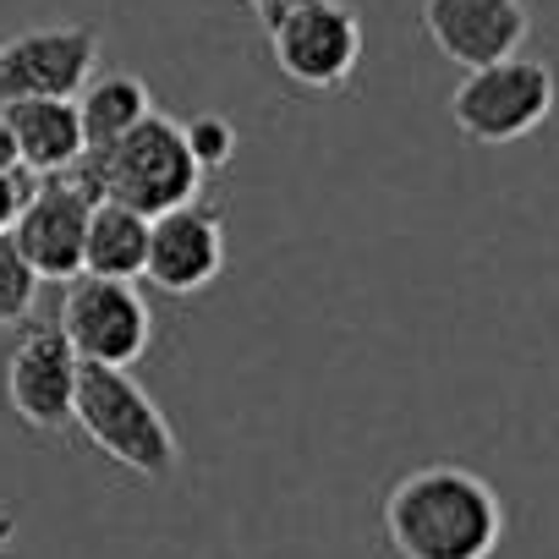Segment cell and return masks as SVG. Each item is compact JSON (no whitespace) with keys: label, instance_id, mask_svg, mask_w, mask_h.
<instances>
[{"label":"cell","instance_id":"obj_6","mask_svg":"<svg viewBox=\"0 0 559 559\" xmlns=\"http://www.w3.org/2000/svg\"><path fill=\"white\" fill-rule=\"evenodd\" d=\"M56 319L83 362L99 368H132L148 341H154V313L138 297L132 280H105V274H72L56 302Z\"/></svg>","mask_w":559,"mask_h":559},{"label":"cell","instance_id":"obj_14","mask_svg":"<svg viewBox=\"0 0 559 559\" xmlns=\"http://www.w3.org/2000/svg\"><path fill=\"white\" fill-rule=\"evenodd\" d=\"M154 110L148 99V83L132 78V72H116V78H88L83 99H78V116H83V154H99L110 148L116 138H127L143 116Z\"/></svg>","mask_w":559,"mask_h":559},{"label":"cell","instance_id":"obj_13","mask_svg":"<svg viewBox=\"0 0 559 559\" xmlns=\"http://www.w3.org/2000/svg\"><path fill=\"white\" fill-rule=\"evenodd\" d=\"M143 263H148V214H138L116 198H94L88 230H83V274L138 280Z\"/></svg>","mask_w":559,"mask_h":559},{"label":"cell","instance_id":"obj_5","mask_svg":"<svg viewBox=\"0 0 559 559\" xmlns=\"http://www.w3.org/2000/svg\"><path fill=\"white\" fill-rule=\"evenodd\" d=\"M269 28V56L292 88L330 94L346 88L362 61V17L346 0H292Z\"/></svg>","mask_w":559,"mask_h":559},{"label":"cell","instance_id":"obj_3","mask_svg":"<svg viewBox=\"0 0 559 559\" xmlns=\"http://www.w3.org/2000/svg\"><path fill=\"white\" fill-rule=\"evenodd\" d=\"M72 176L94 192V198H116L138 214H165L176 203L198 198L203 170L192 165L187 143H181V121L148 110L127 138H116L99 154H83L72 165Z\"/></svg>","mask_w":559,"mask_h":559},{"label":"cell","instance_id":"obj_1","mask_svg":"<svg viewBox=\"0 0 559 559\" xmlns=\"http://www.w3.org/2000/svg\"><path fill=\"white\" fill-rule=\"evenodd\" d=\"M384 537L395 559H493L504 543V504L472 466H417L384 493Z\"/></svg>","mask_w":559,"mask_h":559},{"label":"cell","instance_id":"obj_10","mask_svg":"<svg viewBox=\"0 0 559 559\" xmlns=\"http://www.w3.org/2000/svg\"><path fill=\"white\" fill-rule=\"evenodd\" d=\"M225 269V225L203 203H176L165 214H148V263L143 280H154L170 297L209 292Z\"/></svg>","mask_w":559,"mask_h":559},{"label":"cell","instance_id":"obj_8","mask_svg":"<svg viewBox=\"0 0 559 559\" xmlns=\"http://www.w3.org/2000/svg\"><path fill=\"white\" fill-rule=\"evenodd\" d=\"M99 67V28L61 23L28 28L0 45V105L12 99H78Z\"/></svg>","mask_w":559,"mask_h":559},{"label":"cell","instance_id":"obj_20","mask_svg":"<svg viewBox=\"0 0 559 559\" xmlns=\"http://www.w3.org/2000/svg\"><path fill=\"white\" fill-rule=\"evenodd\" d=\"M7 165H17V148H12V127H7V116H0V170Z\"/></svg>","mask_w":559,"mask_h":559},{"label":"cell","instance_id":"obj_16","mask_svg":"<svg viewBox=\"0 0 559 559\" xmlns=\"http://www.w3.org/2000/svg\"><path fill=\"white\" fill-rule=\"evenodd\" d=\"M181 143H187V154H192V165H198L203 176H209V170H225V165L236 159V127H230L225 116H214V110L181 121Z\"/></svg>","mask_w":559,"mask_h":559},{"label":"cell","instance_id":"obj_17","mask_svg":"<svg viewBox=\"0 0 559 559\" xmlns=\"http://www.w3.org/2000/svg\"><path fill=\"white\" fill-rule=\"evenodd\" d=\"M34 181H39V176L23 170V165H7V170H0V230H12V225H17V214H23Z\"/></svg>","mask_w":559,"mask_h":559},{"label":"cell","instance_id":"obj_11","mask_svg":"<svg viewBox=\"0 0 559 559\" xmlns=\"http://www.w3.org/2000/svg\"><path fill=\"white\" fill-rule=\"evenodd\" d=\"M423 28L444 61L472 72L515 56L532 34V12L526 0H423Z\"/></svg>","mask_w":559,"mask_h":559},{"label":"cell","instance_id":"obj_15","mask_svg":"<svg viewBox=\"0 0 559 559\" xmlns=\"http://www.w3.org/2000/svg\"><path fill=\"white\" fill-rule=\"evenodd\" d=\"M34 308H39V274L17 252L12 230H0V330H7V324H28Z\"/></svg>","mask_w":559,"mask_h":559},{"label":"cell","instance_id":"obj_4","mask_svg":"<svg viewBox=\"0 0 559 559\" xmlns=\"http://www.w3.org/2000/svg\"><path fill=\"white\" fill-rule=\"evenodd\" d=\"M554 94H559V78L543 67V61H526L521 50L504 56V61H488V67H472L455 94H450V121L461 138L472 143H521L526 132H537L554 110Z\"/></svg>","mask_w":559,"mask_h":559},{"label":"cell","instance_id":"obj_12","mask_svg":"<svg viewBox=\"0 0 559 559\" xmlns=\"http://www.w3.org/2000/svg\"><path fill=\"white\" fill-rule=\"evenodd\" d=\"M12 127V148L17 165L34 176H61L83 159V116L78 99H12L0 105Z\"/></svg>","mask_w":559,"mask_h":559},{"label":"cell","instance_id":"obj_9","mask_svg":"<svg viewBox=\"0 0 559 559\" xmlns=\"http://www.w3.org/2000/svg\"><path fill=\"white\" fill-rule=\"evenodd\" d=\"M88 209H94V192L61 170V176H39L17 225H12V241L17 252L34 263L39 280H56L67 286L72 274H83V230H88Z\"/></svg>","mask_w":559,"mask_h":559},{"label":"cell","instance_id":"obj_18","mask_svg":"<svg viewBox=\"0 0 559 559\" xmlns=\"http://www.w3.org/2000/svg\"><path fill=\"white\" fill-rule=\"evenodd\" d=\"M0 559H17V510L0 504Z\"/></svg>","mask_w":559,"mask_h":559},{"label":"cell","instance_id":"obj_19","mask_svg":"<svg viewBox=\"0 0 559 559\" xmlns=\"http://www.w3.org/2000/svg\"><path fill=\"white\" fill-rule=\"evenodd\" d=\"M247 7L258 12V23H274L280 12H286V7H292V0H247Z\"/></svg>","mask_w":559,"mask_h":559},{"label":"cell","instance_id":"obj_7","mask_svg":"<svg viewBox=\"0 0 559 559\" xmlns=\"http://www.w3.org/2000/svg\"><path fill=\"white\" fill-rule=\"evenodd\" d=\"M78 368L83 357L72 352L56 308L28 319L23 341L12 346L7 362V401L34 433H61L72 428V401H78Z\"/></svg>","mask_w":559,"mask_h":559},{"label":"cell","instance_id":"obj_2","mask_svg":"<svg viewBox=\"0 0 559 559\" xmlns=\"http://www.w3.org/2000/svg\"><path fill=\"white\" fill-rule=\"evenodd\" d=\"M72 428L116 466H127L143 483H159L176 472L181 444L170 417L154 406V395L127 373V368H78V401H72Z\"/></svg>","mask_w":559,"mask_h":559}]
</instances>
